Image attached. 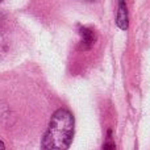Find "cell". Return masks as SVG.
I'll list each match as a JSON object with an SVG mask.
<instances>
[{
    "mask_svg": "<svg viewBox=\"0 0 150 150\" xmlns=\"http://www.w3.org/2000/svg\"><path fill=\"white\" fill-rule=\"evenodd\" d=\"M5 149V146H4V144H3V141L0 140V150H4Z\"/></svg>",
    "mask_w": 150,
    "mask_h": 150,
    "instance_id": "5",
    "label": "cell"
},
{
    "mask_svg": "<svg viewBox=\"0 0 150 150\" xmlns=\"http://www.w3.org/2000/svg\"><path fill=\"white\" fill-rule=\"evenodd\" d=\"M116 24L122 30H127L128 29L129 18H128V8H127V4H125V0H119V9H117Z\"/></svg>",
    "mask_w": 150,
    "mask_h": 150,
    "instance_id": "3",
    "label": "cell"
},
{
    "mask_svg": "<svg viewBox=\"0 0 150 150\" xmlns=\"http://www.w3.org/2000/svg\"><path fill=\"white\" fill-rule=\"evenodd\" d=\"M0 1H1V0H0Z\"/></svg>",
    "mask_w": 150,
    "mask_h": 150,
    "instance_id": "7",
    "label": "cell"
},
{
    "mask_svg": "<svg viewBox=\"0 0 150 150\" xmlns=\"http://www.w3.org/2000/svg\"><path fill=\"white\" fill-rule=\"evenodd\" d=\"M75 120L70 111L65 108L57 109L50 119L49 127L41 141L45 150H65L73 142Z\"/></svg>",
    "mask_w": 150,
    "mask_h": 150,
    "instance_id": "1",
    "label": "cell"
},
{
    "mask_svg": "<svg viewBox=\"0 0 150 150\" xmlns=\"http://www.w3.org/2000/svg\"><path fill=\"white\" fill-rule=\"evenodd\" d=\"M83 1H96V0H83Z\"/></svg>",
    "mask_w": 150,
    "mask_h": 150,
    "instance_id": "6",
    "label": "cell"
},
{
    "mask_svg": "<svg viewBox=\"0 0 150 150\" xmlns=\"http://www.w3.org/2000/svg\"><path fill=\"white\" fill-rule=\"evenodd\" d=\"M79 34L82 37L79 44L80 50H88L93 46L96 42V33L91 28H86V26H80L79 28Z\"/></svg>",
    "mask_w": 150,
    "mask_h": 150,
    "instance_id": "2",
    "label": "cell"
},
{
    "mask_svg": "<svg viewBox=\"0 0 150 150\" xmlns=\"http://www.w3.org/2000/svg\"><path fill=\"white\" fill-rule=\"evenodd\" d=\"M115 149H116V146H115L113 140H112V132L108 130V132H107V138L103 145V150H115Z\"/></svg>",
    "mask_w": 150,
    "mask_h": 150,
    "instance_id": "4",
    "label": "cell"
}]
</instances>
